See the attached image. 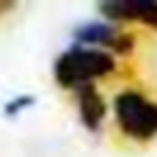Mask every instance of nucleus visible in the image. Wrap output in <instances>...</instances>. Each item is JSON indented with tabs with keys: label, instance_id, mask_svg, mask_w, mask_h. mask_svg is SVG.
<instances>
[{
	"label": "nucleus",
	"instance_id": "1",
	"mask_svg": "<svg viewBox=\"0 0 157 157\" xmlns=\"http://www.w3.org/2000/svg\"><path fill=\"white\" fill-rule=\"evenodd\" d=\"M113 69H116V61H113V55L108 50L83 47V44H72L52 63L55 80L63 88H72V91L83 88V86H91L97 77L113 75Z\"/></svg>",
	"mask_w": 157,
	"mask_h": 157
},
{
	"label": "nucleus",
	"instance_id": "4",
	"mask_svg": "<svg viewBox=\"0 0 157 157\" xmlns=\"http://www.w3.org/2000/svg\"><path fill=\"white\" fill-rule=\"evenodd\" d=\"M116 36H119V30L108 19H88V22H80V25L72 28V41L83 44V47L97 44L99 50H108L116 41Z\"/></svg>",
	"mask_w": 157,
	"mask_h": 157
},
{
	"label": "nucleus",
	"instance_id": "6",
	"mask_svg": "<svg viewBox=\"0 0 157 157\" xmlns=\"http://www.w3.org/2000/svg\"><path fill=\"white\" fill-rule=\"evenodd\" d=\"M33 102H36V97H33V94H17V97H11V99L3 105V116H8V119H11V116L22 113L25 108H30Z\"/></svg>",
	"mask_w": 157,
	"mask_h": 157
},
{
	"label": "nucleus",
	"instance_id": "3",
	"mask_svg": "<svg viewBox=\"0 0 157 157\" xmlns=\"http://www.w3.org/2000/svg\"><path fill=\"white\" fill-rule=\"evenodd\" d=\"M97 8L108 22L138 19L157 30V0H102Z\"/></svg>",
	"mask_w": 157,
	"mask_h": 157
},
{
	"label": "nucleus",
	"instance_id": "7",
	"mask_svg": "<svg viewBox=\"0 0 157 157\" xmlns=\"http://www.w3.org/2000/svg\"><path fill=\"white\" fill-rule=\"evenodd\" d=\"M132 44H135V39L130 33H119L116 41L110 44V50H116V52H132Z\"/></svg>",
	"mask_w": 157,
	"mask_h": 157
},
{
	"label": "nucleus",
	"instance_id": "5",
	"mask_svg": "<svg viewBox=\"0 0 157 157\" xmlns=\"http://www.w3.org/2000/svg\"><path fill=\"white\" fill-rule=\"evenodd\" d=\"M77 94V113H80V121H83V127H88L91 132H97L99 127H102V121H105V99H102V94L97 91V86L91 83V86H83V88H77L75 91Z\"/></svg>",
	"mask_w": 157,
	"mask_h": 157
},
{
	"label": "nucleus",
	"instance_id": "2",
	"mask_svg": "<svg viewBox=\"0 0 157 157\" xmlns=\"http://www.w3.org/2000/svg\"><path fill=\"white\" fill-rule=\"evenodd\" d=\"M113 113L124 135L135 141H149L157 135V102L146 99L141 91H119L113 99Z\"/></svg>",
	"mask_w": 157,
	"mask_h": 157
}]
</instances>
